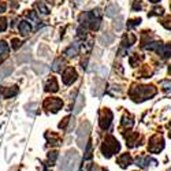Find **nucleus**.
<instances>
[{
  "instance_id": "nucleus-3",
  "label": "nucleus",
  "mask_w": 171,
  "mask_h": 171,
  "mask_svg": "<svg viewBox=\"0 0 171 171\" xmlns=\"http://www.w3.org/2000/svg\"><path fill=\"white\" fill-rule=\"evenodd\" d=\"M115 27H116V30H121L122 29V18H119V19H118V23L115 22Z\"/></svg>"
},
{
  "instance_id": "nucleus-5",
  "label": "nucleus",
  "mask_w": 171,
  "mask_h": 171,
  "mask_svg": "<svg viewBox=\"0 0 171 171\" xmlns=\"http://www.w3.org/2000/svg\"><path fill=\"white\" fill-rule=\"evenodd\" d=\"M170 73H171V67H170Z\"/></svg>"
},
{
  "instance_id": "nucleus-4",
  "label": "nucleus",
  "mask_w": 171,
  "mask_h": 171,
  "mask_svg": "<svg viewBox=\"0 0 171 171\" xmlns=\"http://www.w3.org/2000/svg\"><path fill=\"white\" fill-rule=\"evenodd\" d=\"M151 2L152 3H156V2H159V0H151Z\"/></svg>"
},
{
  "instance_id": "nucleus-1",
  "label": "nucleus",
  "mask_w": 171,
  "mask_h": 171,
  "mask_svg": "<svg viewBox=\"0 0 171 171\" xmlns=\"http://www.w3.org/2000/svg\"><path fill=\"white\" fill-rule=\"evenodd\" d=\"M75 78H77V74H75V71L73 70V69H67V71L65 73V75H63V81H65V84H71L73 81H75Z\"/></svg>"
},
{
  "instance_id": "nucleus-2",
  "label": "nucleus",
  "mask_w": 171,
  "mask_h": 171,
  "mask_svg": "<svg viewBox=\"0 0 171 171\" xmlns=\"http://www.w3.org/2000/svg\"><path fill=\"white\" fill-rule=\"evenodd\" d=\"M115 10H118V8H116L115 6H110V7L107 8V12H106V14L108 15V17H114V15L116 14V11H115Z\"/></svg>"
}]
</instances>
